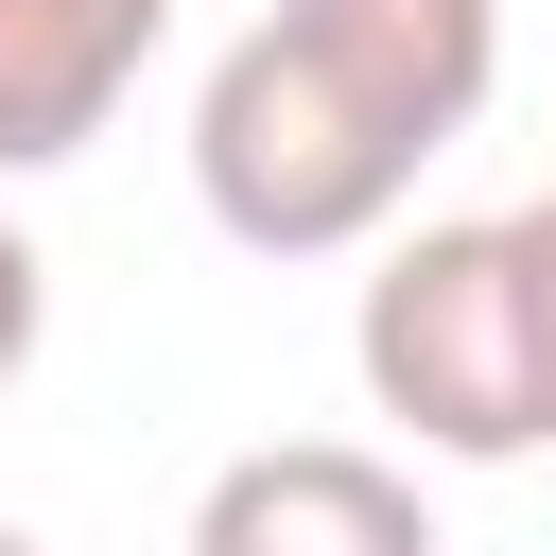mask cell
<instances>
[{"label":"cell","instance_id":"obj_8","mask_svg":"<svg viewBox=\"0 0 556 556\" xmlns=\"http://www.w3.org/2000/svg\"><path fill=\"white\" fill-rule=\"evenodd\" d=\"M0 556H35V539H17V521H0Z\"/></svg>","mask_w":556,"mask_h":556},{"label":"cell","instance_id":"obj_3","mask_svg":"<svg viewBox=\"0 0 556 556\" xmlns=\"http://www.w3.org/2000/svg\"><path fill=\"white\" fill-rule=\"evenodd\" d=\"M191 556H434V504L400 452L348 434H261L191 486Z\"/></svg>","mask_w":556,"mask_h":556},{"label":"cell","instance_id":"obj_2","mask_svg":"<svg viewBox=\"0 0 556 556\" xmlns=\"http://www.w3.org/2000/svg\"><path fill=\"white\" fill-rule=\"evenodd\" d=\"M348 365H365V417H400L434 469L539 452V348H521V261H504V226H417V243H382V278H365V313H348Z\"/></svg>","mask_w":556,"mask_h":556},{"label":"cell","instance_id":"obj_6","mask_svg":"<svg viewBox=\"0 0 556 556\" xmlns=\"http://www.w3.org/2000/svg\"><path fill=\"white\" fill-rule=\"evenodd\" d=\"M504 261H521V348H539V434H556V191L504 208Z\"/></svg>","mask_w":556,"mask_h":556},{"label":"cell","instance_id":"obj_7","mask_svg":"<svg viewBox=\"0 0 556 556\" xmlns=\"http://www.w3.org/2000/svg\"><path fill=\"white\" fill-rule=\"evenodd\" d=\"M35 330H52V261H35V226L0 208V400L35 382Z\"/></svg>","mask_w":556,"mask_h":556},{"label":"cell","instance_id":"obj_1","mask_svg":"<svg viewBox=\"0 0 556 556\" xmlns=\"http://www.w3.org/2000/svg\"><path fill=\"white\" fill-rule=\"evenodd\" d=\"M434 156L261 0L226 52H208V87H191V191H208V226L243 243V261H348V243H382L400 226V191H417Z\"/></svg>","mask_w":556,"mask_h":556},{"label":"cell","instance_id":"obj_4","mask_svg":"<svg viewBox=\"0 0 556 556\" xmlns=\"http://www.w3.org/2000/svg\"><path fill=\"white\" fill-rule=\"evenodd\" d=\"M156 35H174V0H0V191L70 174L122 122V87L156 70Z\"/></svg>","mask_w":556,"mask_h":556},{"label":"cell","instance_id":"obj_5","mask_svg":"<svg viewBox=\"0 0 556 556\" xmlns=\"http://www.w3.org/2000/svg\"><path fill=\"white\" fill-rule=\"evenodd\" d=\"M417 156H452L469 122H486V87H504V0H278Z\"/></svg>","mask_w":556,"mask_h":556}]
</instances>
